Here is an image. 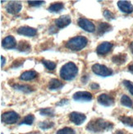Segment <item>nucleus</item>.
Segmentation results:
<instances>
[{"label": "nucleus", "instance_id": "nucleus-1", "mask_svg": "<svg viewBox=\"0 0 133 134\" xmlns=\"http://www.w3.org/2000/svg\"><path fill=\"white\" fill-rule=\"evenodd\" d=\"M113 124L110 122L105 121L102 119H92L86 126V129L92 132H101L106 130L112 129Z\"/></svg>", "mask_w": 133, "mask_h": 134}, {"label": "nucleus", "instance_id": "nucleus-2", "mask_svg": "<svg viewBox=\"0 0 133 134\" xmlns=\"http://www.w3.org/2000/svg\"><path fill=\"white\" fill-rule=\"evenodd\" d=\"M78 68L72 62H68L63 65L60 70V77L65 81H72L77 77Z\"/></svg>", "mask_w": 133, "mask_h": 134}, {"label": "nucleus", "instance_id": "nucleus-3", "mask_svg": "<svg viewBox=\"0 0 133 134\" xmlns=\"http://www.w3.org/2000/svg\"><path fill=\"white\" fill-rule=\"evenodd\" d=\"M88 44V40L85 36H78L69 39L65 44V47L72 51H80L83 49Z\"/></svg>", "mask_w": 133, "mask_h": 134}, {"label": "nucleus", "instance_id": "nucleus-4", "mask_svg": "<svg viewBox=\"0 0 133 134\" xmlns=\"http://www.w3.org/2000/svg\"><path fill=\"white\" fill-rule=\"evenodd\" d=\"M92 72L97 76H100V77H109V76H112L113 72V70L107 68L105 65H102L100 63H95L93 66L91 67Z\"/></svg>", "mask_w": 133, "mask_h": 134}, {"label": "nucleus", "instance_id": "nucleus-5", "mask_svg": "<svg viewBox=\"0 0 133 134\" xmlns=\"http://www.w3.org/2000/svg\"><path fill=\"white\" fill-rule=\"evenodd\" d=\"M19 119V114L15 111H8L5 112L1 116V120L3 123L7 124H13L16 123Z\"/></svg>", "mask_w": 133, "mask_h": 134}, {"label": "nucleus", "instance_id": "nucleus-6", "mask_svg": "<svg viewBox=\"0 0 133 134\" xmlns=\"http://www.w3.org/2000/svg\"><path fill=\"white\" fill-rule=\"evenodd\" d=\"M77 23L80 28L87 32H94L95 31V26L94 23L86 18H82V17L79 18Z\"/></svg>", "mask_w": 133, "mask_h": 134}, {"label": "nucleus", "instance_id": "nucleus-7", "mask_svg": "<svg viewBox=\"0 0 133 134\" xmlns=\"http://www.w3.org/2000/svg\"><path fill=\"white\" fill-rule=\"evenodd\" d=\"M21 8H22V5L21 2L11 1L6 5V11H7V13H8L9 14L16 15L20 13Z\"/></svg>", "mask_w": 133, "mask_h": 134}, {"label": "nucleus", "instance_id": "nucleus-8", "mask_svg": "<svg viewBox=\"0 0 133 134\" xmlns=\"http://www.w3.org/2000/svg\"><path fill=\"white\" fill-rule=\"evenodd\" d=\"M93 99V96L88 91H77L73 95V100L79 102H88Z\"/></svg>", "mask_w": 133, "mask_h": 134}, {"label": "nucleus", "instance_id": "nucleus-9", "mask_svg": "<svg viewBox=\"0 0 133 134\" xmlns=\"http://www.w3.org/2000/svg\"><path fill=\"white\" fill-rule=\"evenodd\" d=\"M69 119L71 122L76 125L82 124L85 120L86 119V116L84 114L78 113V112H72L69 114Z\"/></svg>", "mask_w": 133, "mask_h": 134}, {"label": "nucleus", "instance_id": "nucleus-10", "mask_svg": "<svg viewBox=\"0 0 133 134\" xmlns=\"http://www.w3.org/2000/svg\"><path fill=\"white\" fill-rule=\"evenodd\" d=\"M97 100L100 104L101 105L105 106V107H109L112 106L114 104V99L108 94H101L98 96Z\"/></svg>", "mask_w": 133, "mask_h": 134}, {"label": "nucleus", "instance_id": "nucleus-11", "mask_svg": "<svg viewBox=\"0 0 133 134\" xmlns=\"http://www.w3.org/2000/svg\"><path fill=\"white\" fill-rule=\"evenodd\" d=\"M113 46V44L110 42H103L98 45V47L96 48V52L99 55H105L111 51Z\"/></svg>", "mask_w": 133, "mask_h": 134}, {"label": "nucleus", "instance_id": "nucleus-12", "mask_svg": "<svg viewBox=\"0 0 133 134\" xmlns=\"http://www.w3.org/2000/svg\"><path fill=\"white\" fill-rule=\"evenodd\" d=\"M72 22V19L70 16L68 15H63L61 16L59 18L55 19L54 23L57 28L62 29V28H64L66 26H67L68 25H70V23Z\"/></svg>", "mask_w": 133, "mask_h": 134}, {"label": "nucleus", "instance_id": "nucleus-13", "mask_svg": "<svg viewBox=\"0 0 133 134\" xmlns=\"http://www.w3.org/2000/svg\"><path fill=\"white\" fill-rule=\"evenodd\" d=\"M17 33L21 36H25L28 37H33L37 34V30L30 26H21L17 29Z\"/></svg>", "mask_w": 133, "mask_h": 134}, {"label": "nucleus", "instance_id": "nucleus-14", "mask_svg": "<svg viewBox=\"0 0 133 134\" xmlns=\"http://www.w3.org/2000/svg\"><path fill=\"white\" fill-rule=\"evenodd\" d=\"M2 46L5 49H14L16 46V39L13 36H6L2 40Z\"/></svg>", "mask_w": 133, "mask_h": 134}, {"label": "nucleus", "instance_id": "nucleus-15", "mask_svg": "<svg viewBox=\"0 0 133 134\" xmlns=\"http://www.w3.org/2000/svg\"><path fill=\"white\" fill-rule=\"evenodd\" d=\"M118 7L121 11L123 12V13H126V14H130L133 12L132 4L128 1H125V0H123V1H118Z\"/></svg>", "mask_w": 133, "mask_h": 134}, {"label": "nucleus", "instance_id": "nucleus-16", "mask_svg": "<svg viewBox=\"0 0 133 134\" xmlns=\"http://www.w3.org/2000/svg\"><path fill=\"white\" fill-rule=\"evenodd\" d=\"M112 30L111 25H109L107 22H100L97 27V35L99 36H102L105 33L110 31Z\"/></svg>", "mask_w": 133, "mask_h": 134}, {"label": "nucleus", "instance_id": "nucleus-17", "mask_svg": "<svg viewBox=\"0 0 133 134\" xmlns=\"http://www.w3.org/2000/svg\"><path fill=\"white\" fill-rule=\"evenodd\" d=\"M38 77V73L34 71V70H30V71H26L22 72L20 76V79L21 81H31Z\"/></svg>", "mask_w": 133, "mask_h": 134}, {"label": "nucleus", "instance_id": "nucleus-18", "mask_svg": "<svg viewBox=\"0 0 133 134\" xmlns=\"http://www.w3.org/2000/svg\"><path fill=\"white\" fill-rule=\"evenodd\" d=\"M62 86H63V83L61 81L56 78H53L49 81L48 88L50 91H57V90H60Z\"/></svg>", "mask_w": 133, "mask_h": 134}, {"label": "nucleus", "instance_id": "nucleus-19", "mask_svg": "<svg viewBox=\"0 0 133 134\" xmlns=\"http://www.w3.org/2000/svg\"><path fill=\"white\" fill-rule=\"evenodd\" d=\"M16 49L20 52H22V53H28V52L31 51V46L30 43L26 41V40H21V41L17 44Z\"/></svg>", "mask_w": 133, "mask_h": 134}, {"label": "nucleus", "instance_id": "nucleus-20", "mask_svg": "<svg viewBox=\"0 0 133 134\" xmlns=\"http://www.w3.org/2000/svg\"><path fill=\"white\" fill-rule=\"evenodd\" d=\"M13 87L15 90L20 91L21 92L24 93H31L34 91V89L32 86H29V85H21V84H15L13 86Z\"/></svg>", "mask_w": 133, "mask_h": 134}, {"label": "nucleus", "instance_id": "nucleus-21", "mask_svg": "<svg viewBox=\"0 0 133 134\" xmlns=\"http://www.w3.org/2000/svg\"><path fill=\"white\" fill-rule=\"evenodd\" d=\"M112 61L113 63L117 65H122L126 61V54H120L114 55L112 58Z\"/></svg>", "mask_w": 133, "mask_h": 134}, {"label": "nucleus", "instance_id": "nucleus-22", "mask_svg": "<svg viewBox=\"0 0 133 134\" xmlns=\"http://www.w3.org/2000/svg\"><path fill=\"white\" fill-rule=\"evenodd\" d=\"M63 8L64 5L62 3H54L48 8V11L50 13H59Z\"/></svg>", "mask_w": 133, "mask_h": 134}, {"label": "nucleus", "instance_id": "nucleus-23", "mask_svg": "<svg viewBox=\"0 0 133 134\" xmlns=\"http://www.w3.org/2000/svg\"><path fill=\"white\" fill-rule=\"evenodd\" d=\"M121 104L128 108H131L133 105V103H132V100H131V98L126 95H123L121 97Z\"/></svg>", "mask_w": 133, "mask_h": 134}, {"label": "nucleus", "instance_id": "nucleus-24", "mask_svg": "<svg viewBox=\"0 0 133 134\" xmlns=\"http://www.w3.org/2000/svg\"><path fill=\"white\" fill-rule=\"evenodd\" d=\"M39 114L43 116H49V117H54L55 112L53 108H44L39 110Z\"/></svg>", "mask_w": 133, "mask_h": 134}, {"label": "nucleus", "instance_id": "nucleus-25", "mask_svg": "<svg viewBox=\"0 0 133 134\" xmlns=\"http://www.w3.org/2000/svg\"><path fill=\"white\" fill-rule=\"evenodd\" d=\"M119 120L126 126L133 127V118H131V117H128V116L123 115V116L119 117Z\"/></svg>", "mask_w": 133, "mask_h": 134}, {"label": "nucleus", "instance_id": "nucleus-26", "mask_svg": "<svg viewBox=\"0 0 133 134\" xmlns=\"http://www.w3.org/2000/svg\"><path fill=\"white\" fill-rule=\"evenodd\" d=\"M41 63L44 65V67L47 68L49 71H54L56 68V63L54 62H52L49 60H45V59H42Z\"/></svg>", "mask_w": 133, "mask_h": 134}, {"label": "nucleus", "instance_id": "nucleus-27", "mask_svg": "<svg viewBox=\"0 0 133 134\" xmlns=\"http://www.w3.org/2000/svg\"><path fill=\"white\" fill-rule=\"evenodd\" d=\"M54 126V124L53 122H49V121H44V122H40L39 124V127L43 130L46 129H49L51 127H53Z\"/></svg>", "mask_w": 133, "mask_h": 134}, {"label": "nucleus", "instance_id": "nucleus-28", "mask_svg": "<svg viewBox=\"0 0 133 134\" xmlns=\"http://www.w3.org/2000/svg\"><path fill=\"white\" fill-rule=\"evenodd\" d=\"M34 120V117L33 114H28L26 115V117L24 118V119H23L20 124H27V125H31L33 124V122Z\"/></svg>", "mask_w": 133, "mask_h": 134}, {"label": "nucleus", "instance_id": "nucleus-29", "mask_svg": "<svg viewBox=\"0 0 133 134\" xmlns=\"http://www.w3.org/2000/svg\"><path fill=\"white\" fill-rule=\"evenodd\" d=\"M75 131L72 129V127H62V129H59L56 132V134H75Z\"/></svg>", "mask_w": 133, "mask_h": 134}, {"label": "nucleus", "instance_id": "nucleus-30", "mask_svg": "<svg viewBox=\"0 0 133 134\" xmlns=\"http://www.w3.org/2000/svg\"><path fill=\"white\" fill-rule=\"evenodd\" d=\"M123 85L126 86V88L129 91V92L133 96V83L130 81L128 80H124L123 81Z\"/></svg>", "mask_w": 133, "mask_h": 134}, {"label": "nucleus", "instance_id": "nucleus-31", "mask_svg": "<svg viewBox=\"0 0 133 134\" xmlns=\"http://www.w3.org/2000/svg\"><path fill=\"white\" fill-rule=\"evenodd\" d=\"M103 16H105V17L107 20H113L115 18L114 14L112 13L111 11H109L108 9H105V11H103Z\"/></svg>", "mask_w": 133, "mask_h": 134}, {"label": "nucleus", "instance_id": "nucleus-32", "mask_svg": "<svg viewBox=\"0 0 133 134\" xmlns=\"http://www.w3.org/2000/svg\"><path fill=\"white\" fill-rule=\"evenodd\" d=\"M25 59H17V60H15L13 63V65H11V68H19L20 66H21L23 64V63H24Z\"/></svg>", "mask_w": 133, "mask_h": 134}, {"label": "nucleus", "instance_id": "nucleus-33", "mask_svg": "<svg viewBox=\"0 0 133 134\" xmlns=\"http://www.w3.org/2000/svg\"><path fill=\"white\" fill-rule=\"evenodd\" d=\"M28 3L31 7H39V6L44 3V1H28Z\"/></svg>", "mask_w": 133, "mask_h": 134}, {"label": "nucleus", "instance_id": "nucleus-34", "mask_svg": "<svg viewBox=\"0 0 133 134\" xmlns=\"http://www.w3.org/2000/svg\"><path fill=\"white\" fill-rule=\"evenodd\" d=\"M68 102H69V100H67V99H63V100H60L59 103L56 104V105H57V106H62V105H64V104H67Z\"/></svg>", "mask_w": 133, "mask_h": 134}, {"label": "nucleus", "instance_id": "nucleus-35", "mask_svg": "<svg viewBox=\"0 0 133 134\" xmlns=\"http://www.w3.org/2000/svg\"><path fill=\"white\" fill-rule=\"evenodd\" d=\"M90 89L91 90H99L100 89V85L95 82H93L90 84Z\"/></svg>", "mask_w": 133, "mask_h": 134}, {"label": "nucleus", "instance_id": "nucleus-36", "mask_svg": "<svg viewBox=\"0 0 133 134\" xmlns=\"http://www.w3.org/2000/svg\"><path fill=\"white\" fill-rule=\"evenodd\" d=\"M89 79V77H88V75H85V76H83V77H82V83L85 84L86 82H87V81Z\"/></svg>", "mask_w": 133, "mask_h": 134}, {"label": "nucleus", "instance_id": "nucleus-37", "mask_svg": "<svg viewBox=\"0 0 133 134\" xmlns=\"http://www.w3.org/2000/svg\"><path fill=\"white\" fill-rule=\"evenodd\" d=\"M5 62H6V59L3 56H1V68L3 67V65L5 64Z\"/></svg>", "mask_w": 133, "mask_h": 134}, {"label": "nucleus", "instance_id": "nucleus-38", "mask_svg": "<svg viewBox=\"0 0 133 134\" xmlns=\"http://www.w3.org/2000/svg\"><path fill=\"white\" fill-rule=\"evenodd\" d=\"M54 30H56V29H55V27H54V26L50 27V28H49V33H50V34L56 33L57 31H54Z\"/></svg>", "mask_w": 133, "mask_h": 134}, {"label": "nucleus", "instance_id": "nucleus-39", "mask_svg": "<svg viewBox=\"0 0 133 134\" xmlns=\"http://www.w3.org/2000/svg\"><path fill=\"white\" fill-rule=\"evenodd\" d=\"M128 71L133 74V63H132V64H130L128 66Z\"/></svg>", "mask_w": 133, "mask_h": 134}, {"label": "nucleus", "instance_id": "nucleus-40", "mask_svg": "<svg viewBox=\"0 0 133 134\" xmlns=\"http://www.w3.org/2000/svg\"><path fill=\"white\" fill-rule=\"evenodd\" d=\"M130 49H131V52H132V54H133V41L130 44Z\"/></svg>", "mask_w": 133, "mask_h": 134}, {"label": "nucleus", "instance_id": "nucleus-41", "mask_svg": "<svg viewBox=\"0 0 133 134\" xmlns=\"http://www.w3.org/2000/svg\"><path fill=\"white\" fill-rule=\"evenodd\" d=\"M116 134H123V132L122 131H118V132H116Z\"/></svg>", "mask_w": 133, "mask_h": 134}]
</instances>
